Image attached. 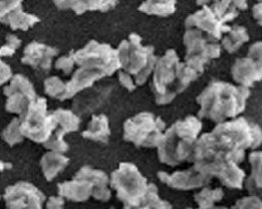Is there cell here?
Here are the masks:
<instances>
[{
	"instance_id": "obj_1",
	"label": "cell",
	"mask_w": 262,
	"mask_h": 209,
	"mask_svg": "<svg viewBox=\"0 0 262 209\" xmlns=\"http://www.w3.org/2000/svg\"><path fill=\"white\" fill-rule=\"evenodd\" d=\"M262 144L261 128L243 117L227 121L205 133L195 143L191 163L207 161L215 155L227 157L237 164L243 162L246 149Z\"/></svg>"
},
{
	"instance_id": "obj_2",
	"label": "cell",
	"mask_w": 262,
	"mask_h": 209,
	"mask_svg": "<svg viewBox=\"0 0 262 209\" xmlns=\"http://www.w3.org/2000/svg\"><path fill=\"white\" fill-rule=\"evenodd\" d=\"M249 96L250 91L247 88L213 80L196 99L200 106L198 118L208 119L217 124L234 119L244 112Z\"/></svg>"
},
{
	"instance_id": "obj_3",
	"label": "cell",
	"mask_w": 262,
	"mask_h": 209,
	"mask_svg": "<svg viewBox=\"0 0 262 209\" xmlns=\"http://www.w3.org/2000/svg\"><path fill=\"white\" fill-rule=\"evenodd\" d=\"M201 130L202 123L195 116H188L174 123L165 131L164 140L158 148L160 162L169 166L190 162Z\"/></svg>"
},
{
	"instance_id": "obj_4",
	"label": "cell",
	"mask_w": 262,
	"mask_h": 209,
	"mask_svg": "<svg viewBox=\"0 0 262 209\" xmlns=\"http://www.w3.org/2000/svg\"><path fill=\"white\" fill-rule=\"evenodd\" d=\"M117 52L121 68L135 77L137 86L144 85L154 73L159 57L155 55L153 47L142 46V37L139 34L131 33L128 39L120 44Z\"/></svg>"
},
{
	"instance_id": "obj_5",
	"label": "cell",
	"mask_w": 262,
	"mask_h": 209,
	"mask_svg": "<svg viewBox=\"0 0 262 209\" xmlns=\"http://www.w3.org/2000/svg\"><path fill=\"white\" fill-rule=\"evenodd\" d=\"M110 185L117 192V197L125 205L138 206L144 203L148 186L144 177L136 165L123 162L119 165L110 179Z\"/></svg>"
},
{
	"instance_id": "obj_6",
	"label": "cell",
	"mask_w": 262,
	"mask_h": 209,
	"mask_svg": "<svg viewBox=\"0 0 262 209\" xmlns=\"http://www.w3.org/2000/svg\"><path fill=\"white\" fill-rule=\"evenodd\" d=\"M166 124L150 112H143L128 119L124 124V139L136 147L154 148L164 140Z\"/></svg>"
},
{
	"instance_id": "obj_7",
	"label": "cell",
	"mask_w": 262,
	"mask_h": 209,
	"mask_svg": "<svg viewBox=\"0 0 262 209\" xmlns=\"http://www.w3.org/2000/svg\"><path fill=\"white\" fill-rule=\"evenodd\" d=\"M20 131L25 138L35 143L46 144L57 128L52 113H48V101L37 97L27 112L19 117Z\"/></svg>"
},
{
	"instance_id": "obj_8",
	"label": "cell",
	"mask_w": 262,
	"mask_h": 209,
	"mask_svg": "<svg viewBox=\"0 0 262 209\" xmlns=\"http://www.w3.org/2000/svg\"><path fill=\"white\" fill-rule=\"evenodd\" d=\"M179 56L174 50H168L159 57L151 83L156 104L165 106L173 102L177 93V65Z\"/></svg>"
},
{
	"instance_id": "obj_9",
	"label": "cell",
	"mask_w": 262,
	"mask_h": 209,
	"mask_svg": "<svg viewBox=\"0 0 262 209\" xmlns=\"http://www.w3.org/2000/svg\"><path fill=\"white\" fill-rule=\"evenodd\" d=\"M183 40L186 47L185 62L201 74L204 73V68L211 59L219 58L221 55V46L218 43H212L198 29H187Z\"/></svg>"
},
{
	"instance_id": "obj_10",
	"label": "cell",
	"mask_w": 262,
	"mask_h": 209,
	"mask_svg": "<svg viewBox=\"0 0 262 209\" xmlns=\"http://www.w3.org/2000/svg\"><path fill=\"white\" fill-rule=\"evenodd\" d=\"M74 57L79 67L85 66L101 69L105 72L106 77L122 69L117 50L96 40H91L84 48L75 52Z\"/></svg>"
},
{
	"instance_id": "obj_11",
	"label": "cell",
	"mask_w": 262,
	"mask_h": 209,
	"mask_svg": "<svg viewBox=\"0 0 262 209\" xmlns=\"http://www.w3.org/2000/svg\"><path fill=\"white\" fill-rule=\"evenodd\" d=\"M194 167L201 173L211 178L217 177L220 182L230 189H242L245 179V172L238 167V164L226 159H213L194 163Z\"/></svg>"
},
{
	"instance_id": "obj_12",
	"label": "cell",
	"mask_w": 262,
	"mask_h": 209,
	"mask_svg": "<svg viewBox=\"0 0 262 209\" xmlns=\"http://www.w3.org/2000/svg\"><path fill=\"white\" fill-rule=\"evenodd\" d=\"M3 94L7 97L5 110L19 117L27 112L31 102L37 98L33 85L20 74L13 76L9 85L3 89Z\"/></svg>"
},
{
	"instance_id": "obj_13",
	"label": "cell",
	"mask_w": 262,
	"mask_h": 209,
	"mask_svg": "<svg viewBox=\"0 0 262 209\" xmlns=\"http://www.w3.org/2000/svg\"><path fill=\"white\" fill-rule=\"evenodd\" d=\"M197 4L202 5V8L186 18L185 27L187 29L195 28L202 31L212 43L219 41L222 39V35L230 30L231 26L220 22L211 6L208 5V1H198Z\"/></svg>"
},
{
	"instance_id": "obj_14",
	"label": "cell",
	"mask_w": 262,
	"mask_h": 209,
	"mask_svg": "<svg viewBox=\"0 0 262 209\" xmlns=\"http://www.w3.org/2000/svg\"><path fill=\"white\" fill-rule=\"evenodd\" d=\"M3 199L6 209H42L46 196L31 183L17 182L5 189Z\"/></svg>"
},
{
	"instance_id": "obj_15",
	"label": "cell",
	"mask_w": 262,
	"mask_h": 209,
	"mask_svg": "<svg viewBox=\"0 0 262 209\" xmlns=\"http://www.w3.org/2000/svg\"><path fill=\"white\" fill-rule=\"evenodd\" d=\"M158 178L161 182L177 190H192L201 188L211 182V177L199 172L194 166L184 171H177L172 174L161 171L158 172Z\"/></svg>"
},
{
	"instance_id": "obj_16",
	"label": "cell",
	"mask_w": 262,
	"mask_h": 209,
	"mask_svg": "<svg viewBox=\"0 0 262 209\" xmlns=\"http://www.w3.org/2000/svg\"><path fill=\"white\" fill-rule=\"evenodd\" d=\"M0 6L1 23L9 26L12 30H27L40 22L36 15L24 11L21 1H1Z\"/></svg>"
},
{
	"instance_id": "obj_17",
	"label": "cell",
	"mask_w": 262,
	"mask_h": 209,
	"mask_svg": "<svg viewBox=\"0 0 262 209\" xmlns=\"http://www.w3.org/2000/svg\"><path fill=\"white\" fill-rule=\"evenodd\" d=\"M231 75L237 83L249 89L262 80V62L249 56L236 58L231 67Z\"/></svg>"
},
{
	"instance_id": "obj_18",
	"label": "cell",
	"mask_w": 262,
	"mask_h": 209,
	"mask_svg": "<svg viewBox=\"0 0 262 209\" xmlns=\"http://www.w3.org/2000/svg\"><path fill=\"white\" fill-rule=\"evenodd\" d=\"M57 53L58 50L55 48L37 41H32L25 49L21 62L30 66L33 69L50 71L53 56L57 55Z\"/></svg>"
},
{
	"instance_id": "obj_19",
	"label": "cell",
	"mask_w": 262,
	"mask_h": 209,
	"mask_svg": "<svg viewBox=\"0 0 262 209\" xmlns=\"http://www.w3.org/2000/svg\"><path fill=\"white\" fill-rule=\"evenodd\" d=\"M106 77L101 69L92 67H79L75 72L70 81L67 82V95L64 100L74 98L79 92L91 88L95 81Z\"/></svg>"
},
{
	"instance_id": "obj_20",
	"label": "cell",
	"mask_w": 262,
	"mask_h": 209,
	"mask_svg": "<svg viewBox=\"0 0 262 209\" xmlns=\"http://www.w3.org/2000/svg\"><path fill=\"white\" fill-rule=\"evenodd\" d=\"M95 185L89 180L74 177L72 181L59 183L57 185L58 196L74 202L86 201L93 196Z\"/></svg>"
},
{
	"instance_id": "obj_21",
	"label": "cell",
	"mask_w": 262,
	"mask_h": 209,
	"mask_svg": "<svg viewBox=\"0 0 262 209\" xmlns=\"http://www.w3.org/2000/svg\"><path fill=\"white\" fill-rule=\"evenodd\" d=\"M111 90L112 89L110 87L94 89L93 91H89L79 98H77L73 104L77 115H85L100 108L101 104L105 102V99H107Z\"/></svg>"
},
{
	"instance_id": "obj_22",
	"label": "cell",
	"mask_w": 262,
	"mask_h": 209,
	"mask_svg": "<svg viewBox=\"0 0 262 209\" xmlns=\"http://www.w3.org/2000/svg\"><path fill=\"white\" fill-rule=\"evenodd\" d=\"M70 163V158L62 155L61 153L50 151L41 157L40 167L47 181L51 182L53 179L66 169Z\"/></svg>"
},
{
	"instance_id": "obj_23",
	"label": "cell",
	"mask_w": 262,
	"mask_h": 209,
	"mask_svg": "<svg viewBox=\"0 0 262 209\" xmlns=\"http://www.w3.org/2000/svg\"><path fill=\"white\" fill-rule=\"evenodd\" d=\"M54 4L61 10L72 9L77 14H82L88 10L108 11L117 5V1H54Z\"/></svg>"
},
{
	"instance_id": "obj_24",
	"label": "cell",
	"mask_w": 262,
	"mask_h": 209,
	"mask_svg": "<svg viewBox=\"0 0 262 209\" xmlns=\"http://www.w3.org/2000/svg\"><path fill=\"white\" fill-rule=\"evenodd\" d=\"M84 139L93 140L95 142L107 143L111 136V130L108 126V119L105 115H94L86 129L82 132Z\"/></svg>"
},
{
	"instance_id": "obj_25",
	"label": "cell",
	"mask_w": 262,
	"mask_h": 209,
	"mask_svg": "<svg viewBox=\"0 0 262 209\" xmlns=\"http://www.w3.org/2000/svg\"><path fill=\"white\" fill-rule=\"evenodd\" d=\"M251 173L246 179L245 186L251 195L262 197V151L249 154Z\"/></svg>"
},
{
	"instance_id": "obj_26",
	"label": "cell",
	"mask_w": 262,
	"mask_h": 209,
	"mask_svg": "<svg viewBox=\"0 0 262 209\" xmlns=\"http://www.w3.org/2000/svg\"><path fill=\"white\" fill-rule=\"evenodd\" d=\"M222 48L228 53L237 52L245 43L249 40V34L246 27L242 26H231L230 30L221 39Z\"/></svg>"
},
{
	"instance_id": "obj_27",
	"label": "cell",
	"mask_w": 262,
	"mask_h": 209,
	"mask_svg": "<svg viewBox=\"0 0 262 209\" xmlns=\"http://www.w3.org/2000/svg\"><path fill=\"white\" fill-rule=\"evenodd\" d=\"M177 2L171 1H146L139 6V10L146 14L158 15L162 17L169 16L176 11Z\"/></svg>"
},
{
	"instance_id": "obj_28",
	"label": "cell",
	"mask_w": 262,
	"mask_h": 209,
	"mask_svg": "<svg viewBox=\"0 0 262 209\" xmlns=\"http://www.w3.org/2000/svg\"><path fill=\"white\" fill-rule=\"evenodd\" d=\"M52 114L56 121L57 128L66 132V134L79 130L80 118L74 112L63 109H57L52 112Z\"/></svg>"
},
{
	"instance_id": "obj_29",
	"label": "cell",
	"mask_w": 262,
	"mask_h": 209,
	"mask_svg": "<svg viewBox=\"0 0 262 209\" xmlns=\"http://www.w3.org/2000/svg\"><path fill=\"white\" fill-rule=\"evenodd\" d=\"M210 6L220 22L224 25L234 20L240 11L238 1H215Z\"/></svg>"
},
{
	"instance_id": "obj_30",
	"label": "cell",
	"mask_w": 262,
	"mask_h": 209,
	"mask_svg": "<svg viewBox=\"0 0 262 209\" xmlns=\"http://www.w3.org/2000/svg\"><path fill=\"white\" fill-rule=\"evenodd\" d=\"M224 197V191L222 188L211 189L209 187L203 188L200 192L194 195V199L200 209L214 208L215 203L219 202Z\"/></svg>"
},
{
	"instance_id": "obj_31",
	"label": "cell",
	"mask_w": 262,
	"mask_h": 209,
	"mask_svg": "<svg viewBox=\"0 0 262 209\" xmlns=\"http://www.w3.org/2000/svg\"><path fill=\"white\" fill-rule=\"evenodd\" d=\"M202 74L187 62H179L177 65V93L181 94L189 87V85L196 80Z\"/></svg>"
},
{
	"instance_id": "obj_32",
	"label": "cell",
	"mask_w": 262,
	"mask_h": 209,
	"mask_svg": "<svg viewBox=\"0 0 262 209\" xmlns=\"http://www.w3.org/2000/svg\"><path fill=\"white\" fill-rule=\"evenodd\" d=\"M75 177L91 181L95 185V189L107 187V184L110 183V178L104 171L100 169H94L89 166L80 168L78 173L75 175Z\"/></svg>"
},
{
	"instance_id": "obj_33",
	"label": "cell",
	"mask_w": 262,
	"mask_h": 209,
	"mask_svg": "<svg viewBox=\"0 0 262 209\" xmlns=\"http://www.w3.org/2000/svg\"><path fill=\"white\" fill-rule=\"evenodd\" d=\"M45 92L46 94L56 100L64 101L67 95V82L61 80L58 77H51L45 80Z\"/></svg>"
},
{
	"instance_id": "obj_34",
	"label": "cell",
	"mask_w": 262,
	"mask_h": 209,
	"mask_svg": "<svg viewBox=\"0 0 262 209\" xmlns=\"http://www.w3.org/2000/svg\"><path fill=\"white\" fill-rule=\"evenodd\" d=\"M2 139L9 145L14 146L24 141L25 137L20 131V119L13 118L2 132Z\"/></svg>"
},
{
	"instance_id": "obj_35",
	"label": "cell",
	"mask_w": 262,
	"mask_h": 209,
	"mask_svg": "<svg viewBox=\"0 0 262 209\" xmlns=\"http://www.w3.org/2000/svg\"><path fill=\"white\" fill-rule=\"evenodd\" d=\"M143 204L148 205L151 209H172L170 202L160 198L158 187L153 183H150L148 186V191Z\"/></svg>"
},
{
	"instance_id": "obj_36",
	"label": "cell",
	"mask_w": 262,
	"mask_h": 209,
	"mask_svg": "<svg viewBox=\"0 0 262 209\" xmlns=\"http://www.w3.org/2000/svg\"><path fill=\"white\" fill-rule=\"evenodd\" d=\"M66 133L59 128H56L53 132L52 137L49 139V141L43 144L45 148L53 151V152H57V153H66L70 146L69 144L63 140Z\"/></svg>"
},
{
	"instance_id": "obj_37",
	"label": "cell",
	"mask_w": 262,
	"mask_h": 209,
	"mask_svg": "<svg viewBox=\"0 0 262 209\" xmlns=\"http://www.w3.org/2000/svg\"><path fill=\"white\" fill-rule=\"evenodd\" d=\"M230 209H262L261 198L254 195L243 197L237 200Z\"/></svg>"
},
{
	"instance_id": "obj_38",
	"label": "cell",
	"mask_w": 262,
	"mask_h": 209,
	"mask_svg": "<svg viewBox=\"0 0 262 209\" xmlns=\"http://www.w3.org/2000/svg\"><path fill=\"white\" fill-rule=\"evenodd\" d=\"M21 40L14 34H7L5 37V44L1 49V56H11L20 47Z\"/></svg>"
},
{
	"instance_id": "obj_39",
	"label": "cell",
	"mask_w": 262,
	"mask_h": 209,
	"mask_svg": "<svg viewBox=\"0 0 262 209\" xmlns=\"http://www.w3.org/2000/svg\"><path fill=\"white\" fill-rule=\"evenodd\" d=\"M74 54H75V52L72 51V52H70V53H69L68 55L60 56V57L55 61V64H54L55 69L62 71L66 75H70V74L73 72L74 67H75V65H76Z\"/></svg>"
},
{
	"instance_id": "obj_40",
	"label": "cell",
	"mask_w": 262,
	"mask_h": 209,
	"mask_svg": "<svg viewBox=\"0 0 262 209\" xmlns=\"http://www.w3.org/2000/svg\"><path fill=\"white\" fill-rule=\"evenodd\" d=\"M119 80H120V83L126 88L128 91L133 92L137 89V85L135 82V79H133L131 77V75H129L128 73L124 72V71H119Z\"/></svg>"
},
{
	"instance_id": "obj_41",
	"label": "cell",
	"mask_w": 262,
	"mask_h": 209,
	"mask_svg": "<svg viewBox=\"0 0 262 209\" xmlns=\"http://www.w3.org/2000/svg\"><path fill=\"white\" fill-rule=\"evenodd\" d=\"M247 56L252 57L258 61L262 62V41H256L250 46L248 49Z\"/></svg>"
},
{
	"instance_id": "obj_42",
	"label": "cell",
	"mask_w": 262,
	"mask_h": 209,
	"mask_svg": "<svg viewBox=\"0 0 262 209\" xmlns=\"http://www.w3.org/2000/svg\"><path fill=\"white\" fill-rule=\"evenodd\" d=\"M93 197L97 200H100V201H107L111 199L112 197V192L111 190L107 188V187H104V188H96L94 190V193H93Z\"/></svg>"
},
{
	"instance_id": "obj_43",
	"label": "cell",
	"mask_w": 262,
	"mask_h": 209,
	"mask_svg": "<svg viewBox=\"0 0 262 209\" xmlns=\"http://www.w3.org/2000/svg\"><path fill=\"white\" fill-rule=\"evenodd\" d=\"M64 199L61 196H51L47 202V209H63Z\"/></svg>"
},
{
	"instance_id": "obj_44",
	"label": "cell",
	"mask_w": 262,
	"mask_h": 209,
	"mask_svg": "<svg viewBox=\"0 0 262 209\" xmlns=\"http://www.w3.org/2000/svg\"><path fill=\"white\" fill-rule=\"evenodd\" d=\"M12 78H13V75L10 67L7 64H5L3 60H1V85H4L8 80H11Z\"/></svg>"
},
{
	"instance_id": "obj_45",
	"label": "cell",
	"mask_w": 262,
	"mask_h": 209,
	"mask_svg": "<svg viewBox=\"0 0 262 209\" xmlns=\"http://www.w3.org/2000/svg\"><path fill=\"white\" fill-rule=\"evenodd\" d=\"M252 16L257 22V24L262 26V2H258L253 5Z\"/></svg>"
},
{
	"instance_id": "obj_46",
	"label": "cell",
	"mask_w": 262,
	"mask_h": 209,
	"mask_svg": "<svg viewBox=\"0 0 262 209\" xmlns=\"http://www.w3.org/2000/svg\"><path fill=\"white\" fill-rule=\"evenodd\" d=\"M124 209H151L148 205L146 204H141V205H138V206H128V205H125Z\"/></svg>"
},
{
	"instance_id": "obj_47",
	"label": "cell",
	"mask_w": 262,
	"mask_h": 209,
	"mask_svg": "<svg viewBox=\"0 0 262 209\" xmlns=\"http://www.w3.org/2000/svg\"><path fill=\"white\" fill-rule=\"evenodd\" d=\"M212 209H229L227 208V207H225V206H215L214 208Z\"/></svg>"
},
{
	"instance_id": "obj_48",
	"label": "cell",
	"mask_w": 262,
	"mask_h": 209,
	"mask_svg": "<svg viewBox=\"0 0 262 209\" xmlns=\"http://www.w3.org/2000/svg\"><path fill=\"white\" fill-rule=\"evenodd\" d=\"M187 209H194V208H187ZM197 209H200V208H197Z\"/></svg>"
},
{
	"instance_id": "obj_49",
	"label": "cell",
	"mask_w": 262,
	"mask_h": 209,
	"mask_svg": "<svg viewBox=\"0 0 262 209\" xmlns=\"http://www.w3.org/2000/svg\"><path fill=\"white\" fill-rule=\"evenodd\" d=\"M111 209H115V208H111Z\"/></svg>"
}]
</instances>
